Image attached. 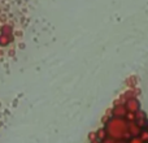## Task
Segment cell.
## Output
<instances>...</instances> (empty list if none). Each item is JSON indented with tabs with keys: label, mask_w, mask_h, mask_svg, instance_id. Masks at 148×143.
<instances>
[{
	"label": "cell",
	"mask_w": 148,
	"mask_h": 143,
	"mask_svg": "<svg viewBox=\"0 0 148 143\" xmlns=\"http://www.w3.org/2000/svg\"><path fill=\"white\" fill-rule=\"evenodd\" d=\"M12 42V36L8 35V34H0V46L1 47H5Z\"/></svg>",
	"instance_id": "cell-4"
},
{
	"label": "cell",
	"mask_w": 148,
	"mask_h": 143,
	"mask_svg": "<svg viewBox=\"0 0 148 143\" xmlns=\"http://www.w3.org/2000/svg\"><path fill=\"white\" fill-rule=\"evenodd\" d=\"M91 143H100V141H99V139H95V141H92Z\"/></svg>",
	"instance_id": "cell-10"
},
{
	"label": "cell",
	"mask_w": 148,
	"mask_h": 143,
	"mask_svg": "<svg viewBox=\"0 0 148 143\" xmlns=\"http://www.w3.org/2000/svg\"><path fill=\"white\" fill-rule=\"evenodd\" d=\"M126 115H127V109H126L125 104H117V105L113 107V109H112V116L113 117L125 118Z\"/></svg>",
	"instance_id": "cell-3"
},
{
	"label": "cell",
	"mask_w": 148,
	"mask_h": 143,
	"mask_svg": "<svg viewBox=\"0 0 148 143\" xmlns=\"http://www.w3.org/2000/svg\"><path fill=\"white\" fill-rule=\"evenodd\" d=\"M10 31H12V29H10L9 26H4V28L1 29V33L3 34H8V35H10Z\"/></svg>",
	"instance_id": "cell-8"
},
{
	"label": "cell",
	"mask_w": 148,
	"mask_h": 143,
	"mask_svg": "<svg viewBox=\"0 0 148 143\" xmlns=\"http://www.w3.org/2000/svg\"><path fill=\"white\" fill-rule=\"evenodd\" d=\"M127 125L129 121L121 117H110L107 121L104 129L107 131V135L117 141H123V139H129V133H127Z\"/></svg>",
	"instance_id": "cell-1"
},
{
	"label": "cell",
	"mask_w": 148,
	"mask_h": 143,
	"mask_svg": "<svg viewBox=\"0 0 148 143\" xmlns=\"http://www.w3.org/2000/svg\"><path fill=\"white\" fill-rule=\"evenodd\" d=\"M144 128H146V130L148 131V120H147V122H146V125H144Z\"/></svg>",
	"instance_id": "cell-9"
},
{
	"label": "cell",
	"mask_w": 148,
	"mask_h": 143,
	"mask_svg": "<svg viewBox=\"0 0 148 143\" xmlns=\"http://www.w3.org/2000/svg\"><path fill=\"white\" fill-rule=\"evenodd\" d=\"M129 143H144V142L142 141L140 137L136 135V137H130L129 138Z\"/></svg>",
	"instance_id": "cell-6"
},
{
	"label": "cell",
	"mask_w": 148,
	"mask_h": 143,
	"mask_svg": "<svg viewBox=\"0 0 148 143\" xmlns=\"http://www.w3.org/2000/svg\"><path fill=\"white\" fill-rule=\"evenodd\" d=\"M125 107H126V109H127L129 113H136L140 111V103H139V100L136 99V98L130 96L127 100H126Z\"/></svg>",
	"instance_id": "cell-2"
},
{
	"label": "cell",
	"mask_w": 148,
	"mask_h": 143,
	"mask_svg": "<svg viewBox=\"0 0 148 143\" xmlns=\"http://www.w3.org/2000/svg\"><path fill=\"white\" fill-rule=\"evenodd\" d=\"M96 135H97V139H99V141H103V139H104L105 137H108V135H107V131H105V129H104V128L100 129V130L96 133Z\"/></svg>",
	"instance_id": "cell-5"
},
{
	"label": "cell",
	"mask_w": 148,
	"mask_h": 143,
	"mask_svg": "<svg viewBox=\"0 0 148 143\" xmlns=\"http://www.w3.org/2000/svg\"><path fill=\"white\" fill-rule=\"evenodd\" d=\"M100 143H120V141L113 139V138H110V137H105L103 141H100Z\"/></svg>",
	"instance_id": "cell-7"
}]
</instances>
